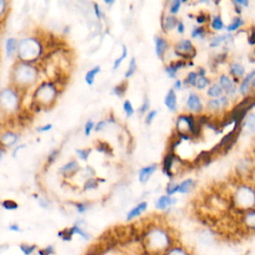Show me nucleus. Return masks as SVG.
Masks as SVG:
<instances>
[{
  "label": "nucleus",
  "instance_id": "nucleus-3",
  "mask_svg": "<svg viewBox=\"0 0 255 255\" xmlns=\"http://www.w3.org/2000/svg\"><path fill=\"white\" fill-rule=\"evenodd\" d=\"M42 52V43L37 38L27 37L18 41L16 56L20 62L33 64L41 57Z\"/></svg>",
  "mask_w": 255,
  "mask_h": 255
},
{
  "label": "nucleus",
  "instance_id": "nucleus-42",
  "mask_svg": "<svg viewBox=\"0 0 255 255\" xmlns=\"http://www.w3.org/2000/svg\"><path fill=\"white\" fill-rule=\"evenodd\" d=\"M180 4H181V2H180L179 0H174V1H172L171 6H170V12H171L172 14H176V13L178 12V10H179Z\"/></svg>",
  "mask_w": 255,
  "mask_h": 255
},
{
  "label": "nucleus",
  "instance_id": "nucleus-49",
  "mask_svg": "<svg viewBox=\"0 0 255 255\" xmlns=\"http://www.w3.org/2000/svg\"><path fill=\"white\" fill-rule=\"evenodd\" d=\"M156 116V111H151V112H149L148 113V115L146 116V119H145V123L147 124V125H149L151 122H152V120L154 119V117Z\"/></svg>",
  "mask_w": 255,
  "mask_h": 255
},
{
  "label": "nucleus",
  "instance_id": "nucleus-56",
  "mask_svg": "<svg viewBox=\"0 0 255 255\" xmlns=\"http://www.w3.org/2000/svg\"><path fill=\"white\" fill-rule=\"evenodd\" d=\"M105 125H106V122H104V121H102V122L98 123V125L96 126V130H97V131H99V130L103 129V128H104V127H105Z\"/></svg>",
  "mask_w": 255,
  "mask_h": 255
},
{
  "label": "nucleus",
  "instance_id": "nucleus-6",
  "mask_svg": "<svg viewBox=\"0 0 255 255\" xmlns=\"http://www.w3.org/2000/svg\"><path fill=\"white\" fill-rule=\"evenodd\" d=\"M238 197L235 199L238 206L240 205V209L250 208L252 209L253 203H254V193L252 189H249L248 187H242L240 190H238Z\"/></svg>",
  "mask_w": 255,
  "mask_h": 255
},
{
  "label": "nucleus",
  "instance_id": "nucleus-26",
  "mask_svg": "<svg viewBox=\"0 0 255 255\" xmlns=\"http://www.w3.org/2000/svg\"><path fill=\"white\" fill-rule=\"evenodd\" d=\"M1 206L6 210H16L18 208V203L12 199H5L1 202Z\"/></svg>",
  "mask_w": 255,
  "mask_h": 255
},
{
  "label": "nucleus",
  "instance_id": "nucleus-32",
  "mask_svg": "<svg viewBox=\"0 0 255 255\" xmlns=\"http://www.w3.org/2000/svg\"><path fill=\"white\" fill-rule=\"evenodd\" d=\"M208 83H209L208 79H206L204 76H202V77L199 76V78H197V80H196L195 86H196L198 89H204V88L208 85Z\"/></svg>",
  "mask_w": 255,
  "mask_h": 255
},
{
  "label": "nucleus",
  "instance_id": "nucleus-51",
  "mask_svg": "<svg viewBox=\"0 0 255 255\" xmlns=\"http://www.w3.org/2000/svg\"><path fill=\"white\" fill-rule=\"evenodd\" d=\"M24 147H26L25 144H19V145H17V146L14 148L13 152H12V156H13V157H16L17 154H18V152H19V150H21V149L24 148Z\"/></svg>",
  "mask_w": 255,
  "mask_h": 255
},
{
  "label": "nucleus",
  "instance_id": "nucleus-62",
  "mask_svg": "<svg viewBox=\"0 0 255 255\" xmlns=\"http://www.w3.org/2000/svg\"><path fill=\"white\" fill-rule=\"evenodd\" d=\"M174 88H175V89H180V88H181V81H180V80L175 81V83H174Z\"/></svg>",
  "mask_w": 255,
  "mask_h": 255
},
{
  "label": "nucleus",
  "instance_id": "nucleus-58",
  "mask_svg": "<svg viewBox=\"0 0 255 255\" xmlns=\"http://www.w3.org/2000/svg\"><path fill=\"white\" fill-rule=\"evenodd\" d=\"M197 23H199V24H202V23H204L205 21H206V17L205 16H203V15H200V16H198L197 17Z\"/></svg>",
  "mask_w": 255,
  "mask_h": 255
},
{
  "label": "nucleus",
  "instance_id": "nucleus-38",
  "mask_svg": "<svg viewBox=\"0 0 255 255\" xmlns=\"http://www.w3.org/2000/svg\"><path fill=\"white\" fill-rule=\"evenodd\" d=\"M98 186V182L96 179L94 178H90L86 181L85 183V186H84V189L87 190V189H92V188H96Z\"/></svg>",
  "mask_w": 255,
  "mask_h": 255
},
{
  "label": "nucleus",
  "instance_id": "nucleus-45",
  "mask_svg": "<svg viewBox=\"0 0 255 255\" xmlns=\"http://www.w3.org/2000/svg\"><path fill=\"white\" fill-rule=\"evenodd\" d=\"M227 38V36H218V37H215L211 43H210V47H216L218 46L221 42H223L225 39Z\"/></svg>",
  "mask_w": 255,
  "mask_h": 255
},
{
  "label": "nucleus",
  "instance_id": "nucleus-35",
  "mask_svg": "<svg viewBox=\"0 0 255 255\" xmlns=\"http://www.w3.org/2000/svg\"><path fill=\"white\" fill-rule=\"evenodd\" d=\"M198 76L196 73L194 72H190L185 80V83L188 84V85H191V86H195V83H196V80H197Z\"/></svg>",
  "mask_w": 255,
  "mask_h": 255
},
{
  "label": "nucleus",
  "instance_id": "nucleus-52",
  "mask_svg": "<svg viewBox=\"0 0 255 255\" xmlns=\"http://www.w3.org/2000/svg\"><path fill=\"white\" fill-rule=\"evenodd\" d=\"M148 107H149V104H148V100L145 98V101H144V103H143V105L141 106V108H140V110H139V112L141 113V114H143V113H145L146 111H147V109H148Z\"/></svg>",
  "mask_w": 255,
  "mask_h": 255
},
{
  "label": "nucleus",
  "instance_id": "nucleus-39",
  "mask_svg": "<svg viewBox=\"0 0 255 255\" xmlns=\"http://www.w3.org/2000/svg\"><path fill=\"white\" fill-rule=\"evenodd\" d=\"M7 10H8V2L4 0H0V19L4 17Z\"/></svg>",
  "mask_w": 255,
  "mask_h": 255
},
{
  "label": "nucleus",
  "instance_id": "nucleus-53",
  "mask_svg": "<svg viewBox=\"0 0 255 255\" xmlns=\"http://www.w3.org/2000/svg\"><path fill=\"white\" fill-rule=\"evenodd\" d=\"M51 128H52V125L49 124V125H45L43 127H40L39 128H37V130L38 131H47V130H49Z\"/></svg>",
  "mask_w": 255,
  "mask_h": 255
},
{
  "label": "nucleus",
  "instance_id": "nucleus-36",
  "mask_svg": "<svg viewBox=\"0 0 255 255\" xmlns=\"http://www.w3.org/2000/svg\"><path fill=\"white\" fill-rule=\"evenodd\" d=\"M127 55H128V51H127V48H126V46H123V54H122V56L120 57V58H118L116 61H115V65H114V68L115 69H117L119 66H120V64L123 62V60L127 57Z\"/></svg>",
  "mask_w": 255,
  "mask_h": 255
},
{
  "label": "nucleus",
  "instance_id": "nucleus-4",
  "mask_svg": "<svg viewBox=\"0 0 255 255\" xmlns=\"http://www.w3.org/2000/svg\"><path fill=\"white\" fill-rule=\"evenodd\" d=\"M21 98L19 91L14 87H6L0 90V110L5 113H15L19 110Z\"/></svg>",
  "mask_w": 255,
  "mask_h": 255
},
{
  "label": "nucleus",
  "instance_id": "nucleus-50",
  "mask_svg": "<svg viewBox=\"0 0 255 255\" xmlns=\"http://www.w3.org/2000/svg\"><path fill=\"white\" fill-rule=\"evenodd\" d=\"M98 150H100V151H102V152H107V151H110L111 149H110V146H109V144L107 143V142H102V143H100V145L98 146Z\"/></svg>",
  "mask_w": 255,
  "mask_h": 255
},
{
  "label": "nucleus",
  "instance_id": "nucleus-28",
  "mask_svg": "<svg viewBox=\"0 0 255 255\" xmlns=\"http://www.w3.org/2000/svg\"><path fill=\"white\" fill-rule=\"evenodd\" d=\"M176 23H177V21H176L174 16H167L165 18L163 26H164L165 30H171V29H173L175 27Z\"/></svg>",
  "mask_w": 255,
  "mask_h": 255
},
{
  "label": "nucleus",
  "instance_id": "nucleus-29",
  "mask_svg": "<svg viewBox=\"0 0 255 255\" xmlns=\"http://www.w3.org/2000/svg\"><path fill=\"white\" fill-rule=\"evenodd\" d=\"M243 24V21H242V19L240 18V17H236V18H234V20H233V22L227 27V31L228 32H231V31H234V30H236V29H238L241 25Z\"/></svg>",
  "mask_w": 255,
  "mask_h": 255
},
{
  "label": "nucleus",
  "instance_id": "nucleus-37",
  "mask_svg": "<svg viewBox=\"0 0 255 255\" xmlns=\"http://www.w3.org/2000/svg\"><path fill=\"white\" fill-rule=\"evenodd\" d=\"M124 110H125V112H126L127 117L132 116V114H133V109H132V106H131V104H130L129 101H126V102H125V104H124Z\"/></svg>",
  "mask_w": 255,
  "mask_h": 255
},
{
  "label": "nucleus",
  "instance_id": "nucleus-30",
  "mask_svg": "<svg viewBox=\"0 0 255 255\" xmlns=\"http://www.w3.org/2000/svg\"><path fill=\"white\" fill-rule=\"evenodd\" d=\"M135 69H136V66H135V59L134 58H131L130 62H129V66H128V69L125 75L126 78H129L133 75V73L135 72Z\"/></svg>",
  "mask_w": 255,
  "mask_h": 255
},
{
  "label": "nucleus",
  "instance_id": "nucleus-48",
  "mask_svg": "<svg viewBox=\"0 0 255 255\" xmlns=\"http://www.w3.org/2000/svg\"><path fill=\"white\" fill-rule=\"evenodd\" d=\"M93 128H94V123L92 121H88L85 125V133H86V135L90 134Z\"/></svg>",
  "mask_w": 255,
  "mask_h": 255
},
{
  "label": "nucleus",
  "instance_id": "nucleus-55",
  "mask_svg": "<svg viewBox=\"0 0 255 255\" xmlns=\"http://www.w3.org/2000/svg\"><path fill=\"white\" fill-rule=\"evenodd\" d=\"M176 26H177V31H178V33H183L184 32V25H183V23L182 22H178L177 24H176Z\"/></svg>",
  "mask_w": 255,
  "mask_h": 255
},
{
  "label": "nucleus",
  "instance_id": "nucleus-19",
  "mask_svg": "<svg viewBox=\"0 0 255 255\" xmlns=\"http://www.w3.org/2000/svg\"><path fill=\"white\" fill-rule=\"evenodd\" d=\"M173 160H174V154H173L172 152H170V153H168V154L165 156L164 161H163V170H164V172H165L169 177H172L171 166H172Z\"/></svg>",
  "mask_w": 255,
  "mask_h": 255
},
{
  "label": "nucleus",
  "instance_id": "nucleus-25",
  "mask_svg": "<svg viewBox=\"0 0 255 255\" xmlns=\"http://www.w3.org/2000/svg\"><path fill=\"white\" fill-rule=\"evenodd\" d=\"M193 185V180L188 178L184 181H182L179 185H178V192H181V193H186L189 191V189L192 187Z\"/></svg>",
  "mask_w": 255,
  "mask_h": 255
},
{
  "label": "nucleus",
  "instance_id": "nucleus-64",
  "mask_svg": "<svg viewBox=\"0 0 255 255\" xmlns=\"http://www.w3.org/2000/svg\"><path fill=\"white\" fill-rule=\"evenodd\" d=\"M106 3H108V4H111V3H114V1H106Z\"/></svg>",
  "mask_w": 255,
  "mask_h": 255
},
{
  "label": "nucleus",
  "instance_id": "nucleus-1",
  "mask_svg": "<svg viewBox=\"0 0 255 255\" xmlns=\"http://www.w3.org/2000/svg\"><path fill=\"white\" fill-rule=\"evenodd\" d=\"M143 245L148 253L153 255H163V253L172 246V243L170 236L165 230L153 227L143 236Z\"/></svg>",
  "mask_w": 255,
  "mask_h": 255
},
{
  "label": "nucleus",
  "instance_id": "nucleus-41",
  "mask_svg": "<svg viewBox=\"0 0 255 255\" xmlns=\"http://www.w3.org/2000/svg\"><path fill=\"white\" fill-rule=\"evenodd\" d=\"M178 190V184H173V183H168V185L166 186V192L167 195H171L175 192H177Z\"/></svg>",
  "mask_w": 255,
  "mask_h": 255
},
{
  "label": "nucleus",
  "instance_id": "nucleus-31",
  "mask_svg": "<svg viewBox=\"0 0 255 255\" xmlns=\"http://www.w3.org/2000/svg\"><path fill=\"white\" fill-rule=\"evenodd\" d=\"M127 82H124L120 85H118L115 89H114V93L120 97H122L125 93H126V90H127Z\"/></svg>",
  "mask_w": 255,
  "mask_h": 255
},
{
  "label": "nucleus",
  "instance_id": "nucleus-60",
  "mask_svg": "<svg viewBox=\"0 0 255 255\" xmlns=\"http://www.w3.org/2000/svg\"><path fill=\"white\" fill-rule=\"evenodd\" d=\"M4 154H5V148L2 145H0V161L2 160Z\"/></svg>",
  "mask_w": 255,
  "mask_h": 255
},
{
  "label": "nucleus",
  "instance_id": "nucleus-18",
  "mask_svg": "<svg viewBox=\"0 0 255 255\" xmlns=\"http://www.w3.org/2000/svg\"><path fill=\"white\" fill-rule=\"evenodd\" d=\"M79 169V164L76 160H72L70 162H68L67 164H65L64 166H62L60 168V171L66 175L68 174H73L75 173L77 170Z\"/></svg>",
  "mask_w": 255,
  "mask_h": 255
},
{
  "label": "nucleus",
  "instance_id": "nucleus-14",
  "mask_svg": "<svg viewBox=\"0 0 255 255\" xmlns=\"http://www.w3.org/2000/svg\"><path fill=\"white\" fill-rule=\"evenodd\" d=\"M175 201H176V200H175L174 198H171V197L168 196V195H162V196H160V197L156 200V202H155V207H156L157 209H164V208H166L167 206H169V205L175 203Z\"/></svg>",
  "mask_w": 255,
  "mask_h": 255
},
{
  "label": "nucleus",
  "instance_id": "nucleus-8",
  "mask_svg": "<svg viewBox=\"0 0 255 255\" xmlns=\"http://www.w3.org/2000/svg\"><path fill=\"white\" fill-rule=\"evenodd\" d=\"M191 52L195 53V50L189 40L180 41L175 48V54H177L178 56H180L182 58L194 57V55L191 54Z\"/></svg>",
  "mask_w": 255,
  "mask_h": 255
},
{
  "label": "nucleus",
  "instance_id": "nucleus-63",
  "mask_svg": "<svg viewBox=\"0 0 255 255\" xmlns=\"http://www.w3.org/2000/svg\"><path fill=\"white\" fill-rule=\"evenodd\" d=\"M249 43H250V45L254 44V32H251V35L249 37Z\"/></svg>",
  "mask_w": 255,
  "mask_h": 255
},
{
  "label": "nucleus",
  "instance_id": "nucleus-2",
  "mask_svg": "<svg viewBox=\"0 0 255 255\" xmlns=\"http://www.w3.org/2000/svg\"><path fill=\"white\" fill-rule=\"evenodd\" d=\"M38 78V70L33 64L18 61L11 71V83L15 89L23 90L32 86Z\"/></svg>",
  "mask_w": 255,
  "mask_h": 255
},
{
  "label": "nucleus",
  "instance_id": "nucleus-34",
  "mask_svg": "<svg viewBox=\"0 0 255 255\" xmlns=\"http://www.w3.org/2000/svg\"><path fill=\"white\" fill-rule=\"evenodd\" d=\"M211 26H212V28L215 29V30H221V29L223 28V22H222L221 18H220L219 16L214 17Z\"/></svg>",
  "mask_w": 255,
  "mask_h": 255
},
{
  "label": "nucleus",
  "instance_id": "nucleus-43",
  "mask_svg": "<svg viewBox=\"0 0 255 255\" xmlns=\"http://www.w3.org/2000/svg\"><path fill=\"white\" fill-rule=\"evenodd\" d=\"M204 33H205V30H204L203 27H197V28H195L193 30V32L191 33V36L193 38H195V37H203Z\"/></svg>",
  "mask_w": 255,
  "mask_h": 255
},
{
  "label": "nucleus",
  "instance_id": "nucleus-47",
  "mask_svg": "<svg viewBox=\"0 0 255 255\" xmlns=\"http://www.w3.org/2000/svg\"><path fill=\"white\" fill-rule=\"evenodd\" d=\"M165 71H166V73L168 74V76L169 77H171V78H174L175 77V75H176V69L172 66V65H169L166 69H165Z\"/></svg>",
  "mask_w": 255,
  "mask_h": 255
},
{
  "label": "nucleus",
  "instance_id": "nucleus-20",
  "mask_svg": "<svg viewBox=\"0 0 255 255\" xmlns=\"http://www.w3.org/2000/svg\"><path fill=\"white\" fill-rule=\"evenodd\" d=\"M254 210L249 209L246 211V213L243 215V222L247 226V228L253 229L255 226V219H254Z\"/></svg>",
  "mask_w": 255,
  "mask_h": 255
},
{
  "label": "nucleus",
  "instance_id": "nucleus-15",
  "mask_svg": "<svg viewBox=\"0 0 255 255\" xmlns=\"http://www.w3.org/2000/svg\"><path fill=\"white\" fill-rule=\"evenodd\" d=\"M219 83H220V87L222 88V90H224L226 93L228 94H233L234 93V87H233V84L231 82V80L225 76V75H222L220 77V80H219Z\"/></svg>",
  "mask_w": 255,
  "mask_h": 255
},
{
  "label": "nucleus",
  "instance_id": "nucleus-21",
  "mask_svg": "<svg viewBox=\"0 0 255 255\" xmlns=\"http://www.w3.org/2000/svg\"><path fill=\"white\" fill-rule=\"evenodd\" d=\"M163 255H191L185 248L181 246H171Z\"/></svg>",
  "mask_w": 255,
  "mask_h": 255
},
{
  "label": "nucleus",
  "instance_id": "nucleus-46",
  "mask_svg": "<svg viewBox=\"0 0 255 255\" xmlns=\"http://www.w3.org/2000/svg\"><path fill=\"white\" fill-rule=\"evenodd\" d=\"M58 154H59V151L58 150H52L51 151V153L48 155V160H47V162H48V164H50V163H52L55 159H56V157L58 156Z\"/></svg>",
  "mask_w": 255,
  "mask_h": 255
},
{
  "label": "nucleus",
  "instance_id": "nucleus-40",
  "mask_svg": "<svg viewBox=\"0 0 255 255\" xmlns=\"http://www.w3.org/2000/svg\"><path fill=\"white\" fill-rule=\"evenodd\" d=\"M76 151L79 154L80 158H82L83 160H87V158L91 152V149L90 148L89 149H76Z\"/></svg>",
  "mask_w": 255,
  "mask_h": 255
},
{
  "label": "nucleus",
  "instance_id": "nucleus-61",
  "mask_svg": "<svg viewBox=\"0 0 255 255\" xmlns=\"http://www.w3.org/2000/svg\"><path fill=\"white\" fill-rule=\"evenodd\" d=\"M234 3H236V4H241V5H244V6H247V5H248V1H241V0H236V1H234Z\"/></svg>",
  "mask_w": 255,
  "mask_h": 255
},
{
  "label": "nucleus",
  "instance_id": "nucleus-33",
  "mask_svg": "<svg viewBox=\"0 0 255 255\" xmlns=\"http://www.w3.org/2000/svg\"><path fill=\"white\" fill-rule=\"evenodd\" d=\"M20 248H21L22 252H23L25 255H31V254L34 252L36 246H35V245H29V244H22V245L20 246Z\"/></svg>",
  "mask_w": 255,
  "mask_h": 255
},
{
  "label": "nucleus",
  "instance_id": "nucleus-27",
  "mask_svg": "<svg viewBox=\"0 0 255 255\" xmlns=\"http://www.w3.org/2000/svg\"><path fill=\"white\" fill-rule=\"evenodd\" d=\"M222 92H223V90H222V88L219 85H213L212 87L209 88L207 94L210 97L216 98V97H219L222 94Z\"/></svg>",
  "mask_w": 255,
  "mask_h": 255
},
{
  "label": "nucleus",
  "instance_id": "nucleus-10",
  "mask_svg": "<svg viewBox=\"0 0 255 255\" xmlns=\"http://www.w3.org/2000/svg\"><path fill=\"white\" fill-rule=\"evenodd\" d=\"M187 107L190 111L199 113L202 110V105L200 99L195 94H190L187 99Z\"/></svg>",
  "mask_w": 255,
  "mask_h": 255
},
{
  "label": "nucleus",
  "instance_id": "nucleus-23",
  "mask_svg": "<svg viewBox=\"0 0 255 255\" xmlns=\"http://www.w3.org/2000/svg\"><path fill=\"white\" fill-rule=\"evenodd\" d=\"M227 104V99L225 97L221 98L220 100H211L209 101V104H208V107L213 110V111H216L218 110L221 106L223 105H226Z\"/></svg>",
  "mask_w": 255,
  "mask_h": 255
},
{
  "label": "nucleus",
  "instance_id": "nucleus-54",
  "mask_svg": "<svg viewBox=\"0 0 255 255\" xmlns=\"http://www.w3.org/2000/svg\"><path fill=\"white\" fill-rule=\"evenodd\" d=\"M94 9H95V13H96V16L98 18H101V10H100V7L97 3L94 4Z\"/></svg>",
  "mask_w": 255,
  "mask_h": 255
},
{
  "label": "nucleus",
  "instance_id": "nucleus-59",
  "mask_svg": "<svg viewBox=\"0 0 255 255\" xmlns=\"http://www.w3.org/2000/svg\"><path fill=\"white\" fill-rule=\"evenodd\" d=\"M9 229L12 230V231H19L20 230V228H19V226L17 224H11L9 226Z\"/></svg>",
  "mask_w": 255,
  "mask_h": 255
},
{
  "label": "nucleus",
  "instance_id": "nucleus-5",
  "mask_svg": "<svg viewBox=\"0 0 255 255\" xmlns=\"http://www.w3.org/2000/svg\"><path fill=\"white\" fill-rule=\"evenodd\" d=\"M57 95V89L51 82L42 83L34 92V105L37 107H45L54 102Z\"/></svg>",
  "mask_w": 255,
  "mask_h": 255
},
{
  "label": "nucleus",
  "instance_id": "nucleus-7",
  "mask_svg": "<svg viewBox=\"0 0 255 255\" xmlns=\"http://www.w3.org/2000/svg\"><path fill=\"white\" fill-rule=\"evenodd\" d=\"M20 136L14 130H6L0 134V145L4 148H9L17 144Z\"/></svg>",
  "mask_w": 255,
  "mask_h": 255
},
{
  "label": "nucleus",
  "instance_id": "nucleus-9",
  "mask_svg": "<svg viewBox=\"0 0 255 255\" xmlns=\"http://www.w3.org/2000/svg\"><path fill=\"white\" fill-rule=\"evenodd\" d=\"M17 47H18V41L17 39L13 37H9L5 41V53L6 57L11 59L17 54Z\"/></svg>",
  "mask_w": 255,
  "mask_h": 255
},
{
  "label": "nucleus",
  "instance_id": "nucleus-44",
  "mask_svg": "<svg viewBox=\"0 0 255 255\" xmlns=\"http://www.w3.org/2000/svg\"><path fill=\"white\" fill-rule=\"evenodd\" d=\"M254 121H255V120H254V115H253V114H250L249 117H248L247 120H246V126L250 128L251 131H253V130H254V128H255Z\"/></svg>",
  "mask_w": 255,
  "mask_h": 255
},
{
  "label": "nucleus",
  "instance_id": "nucleus-57",
  "mask_svg": "<svg viewBox=\"0 0 255 255\" xmlns=\"http://www.w3.org/2000/svg\"><path fill=\"white\" fill-rule=\"evenodd\" d=\"M77 208H78V211H79V212H84V211L87 209L86 205H85V204H83V203L77 204Z\"/></svg>",
  "mask_w": 255,
  "mask_h": 255
},
{
  "label": "nucleus",
  "instance_id": "nucleus-22",
  "mask_svg": "<svg viewBox=\"0 0 255 255\" xmlns=\"http://www.w3.org/2000/svg\"><path fill=\"white\" fill-rule=\"evenodd\" d=\"M100 70H101L100 66H97V67L93 68L92 70H90V71L86 74V76H85V81H86V83H87L88 85H92V84L94 83V78H95V76L100 72Z\"/></svg>",
  "mask_w": 255,
  "mask_h": 255
},
{
  "label": "nucleus",
  "instance_id": "nucleus-16",
  "mask_svg": "<svg viewBox=\"0 0 255 255\" xmlns=\"http://www.w3.org/2000/svg\"><path fill=\"white\" fill-rule=\"evenodd\" d=\"M167 49V43L164 39L155 37V52L158 58H162L164 52Z\"/></svg>",
  "mask_w": 255,
  "mask_h": 255
},
{
  "label": "nucleus",
  "instance_id": "nucleus-24",
  "mask_svg": "<svg viewBox=\"0 0 255 255\" xmlns=\"http://www.w3.org/2000/svg\"><path fill=\"white\" fill-rule=\"evenodd\" d=\"M230 69H231V73H232L235 77H237V78L242 77V76L244 75V73H245V70H244L243 66L240 65V64H237V63H233V64L231 65Z\"/></svg>",
  "mask_w": 255,
  "mask_h": 255
},
{
  "label": "nucleus",
  "instance_id": "nucleus-12",
  "mask_svg": "<svg viewBox=\"0 0 255 255\" xmlns=\"http://www.w3.org/2000/svg\"><path fill=\"white\" fill-rule=\"evenodd\" d=\"M155 169H156V164H152V165L141 168L139 170V175H138L139 181L142 183H145L148 180V178L150 177V175L154 172Z\"/></svg>",
  "mask_w": 255,
  "mask_h": 255
},
{
  "label": "nucleus",
  "instance_id": "nucleus-13",
  "mask_svg": "<svg viewBox=\"0 0 255 255\" xmlns=\"http://www.w3.org/2000/svg\"><path fill=\"white\" fill-rule=\"evenodd\" d=\"M146 207H147V203H146V202H144V201H143V202H140L139 204H137L135 207H133V208L128 213L127 219H128V220H131V219L137 217L138 215H140V214L146 209Z\"/></svg>",
  "mask_w": 255,
  "mask_h": 255
},
{
  "label": "nucleus",
  "instance_id": "nucleus-11",
  "mask_svg": "<svg viewBox=\"0 0 255 255\" xmlns=\"http://www.w3.org/2000/svg\"><path fill=\"white\" fill-rule=\"evenodd\" d=\"M254 77H255V72L252 71L250 74L247 75L245 80L242 82L240 86V93L242 95H246L250 89L251 86L254 85Z\"/></svg>",
  "mask_w": 255,
  "mask_h": 255
},
{
  "label": "nucleus",
  "instance_id": "nucleus-17",
  "mask_svg": "<svg viewBox=\"0 0 255 255\" xmlns=\"http://www.w3.org/2000/svg\"><path fill=\"white\" fill-rule=\"evenodd\" d=\"M164 104L170 111H174L176 109V96L173 90H169L166 94Z\"/></svg>",
  "mask_w": 255,
  "mask_h": 255
}]
</instances>
